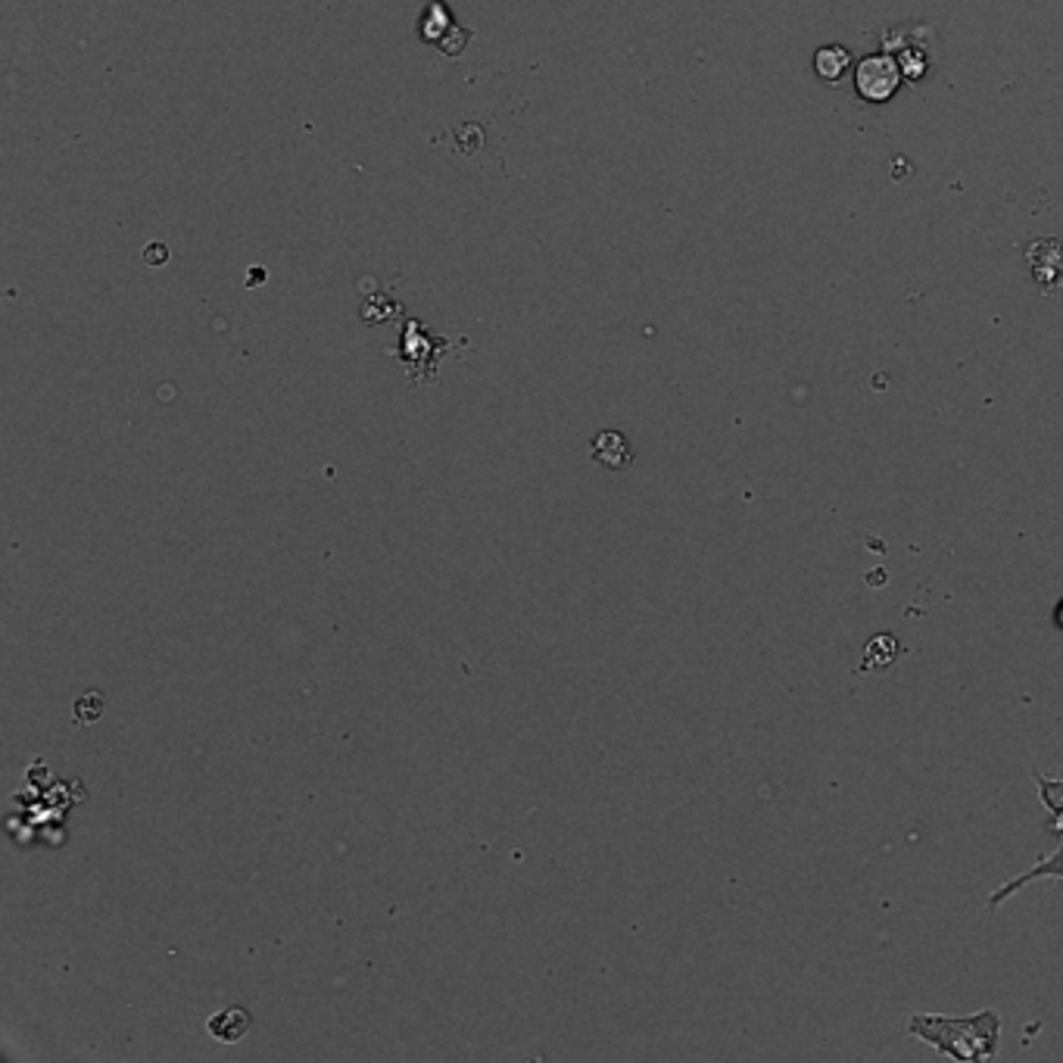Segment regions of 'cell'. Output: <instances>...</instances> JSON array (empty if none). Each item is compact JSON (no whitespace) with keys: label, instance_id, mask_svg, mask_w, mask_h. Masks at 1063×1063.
Listing matches in <instances>:
<instances>
[{"label":"cell","instance_id":"1","mask_svg":"<svg viewBox=\"0 0 1063 1063\" xmlns=\"http://www.w3.org/2000/svg\"><path fill=\"white\" fill-rule=\"evenodd\" d=\"M1001 1020L992 1011L967 1016V1020H948V1016H911V1032L921 1035L923 1042L936 1045L938 1051L952 1054L957 1061H992L999 1045Z\"/></svg>","mask_w":1063,"mask_h":1063},{"label":"cell","instance_id":"2","mask_svg":"<svg viewBox=\"0 0 1063 1063\" xmlns=\"http://www.w3.org/2000/svg\"><path fill=\"white\" fill-rule=\"evenodd\" d=\"M1035 783L1042 786V802H1045L1047 808L1054 811V817H1051V824H1047V826L1061 829V836H1063V779H1047L1045 774H1035ZM1035 876H1057V880H1061V876H1063V840H1061V848H1057L1054 855L1045 857L1042 864H1035V867L1023 873V876H1016V880H1011V883H1004V886H1001V890L995 892L992 898H989V907L995 911V907H999L1001 902L1007 898V895H1014L1016 890H1023V886H1026V883H1032Z\"/></svg>","mask_w":1063,"mask_h":1063},{"label":"cell","instance_id":"3","mask_svg":"<svg viewBox=\"0 0 1063 1063\" xmlns=\"http://www.w3.org/2000/svg\"><path fill=\"white\" fill-rule=\"evenodd\" d=\"M902 81H905V72H902V66H898V60H895L892 53L864 57L855 69V91L857 97L867 100V103H886V100H892V97L898 95Z\"/></svg>","mask_w":1063,"mask_h":1063},{"label":"cell","instance_id":"4","mask_svg":"<svg viewBox=\"0 0 1063 1063\" xmlns=\"http://www.w3.org/2000/svg\"><path fill=\"white\" fill-rule=\"evenodd\" d=\"M593 459L605 465V468H612V471H620V468H627V465L634 461V449H630L624 434H618V430H603V434L593 440Z\"/></svg>","mask_w":1063,"mask_h":1063},{"label":"cell","instance_id":"5","mask_svg":"<svg viewBox=\"0 0 1063 1063\" xmlns=\"http://www.w3.org/2000/svg\"><path fill=\"white\" fill-rule=\"evenodd\" d=\"M207 1030L209 1035L219 1039V1042H238V1039H244V1032L250 1030V1011H244V1007L219 1011V1014L207 1023Z\"/></svg>","mask_w":1063,"mask_h":1063},{"label":"cell","instance_id":"6","mask_svg":"<svg viewBox=\"0 0 1063 1063\" xmlns=\"http://www.w3.org/2000/svg\"><path fill=\"white\" fill-rule=\"evenodd\" d=\"M848 66H852V53L840 48V44H829V48H821L814 53V72L826 85H840L842 76L848 72Z\"/></svg>","mask_w":1063,"mask_h":1063},{"label":"cell","instance_id":"7","mask_svg":"<svg viewBox=\"0 0 1063 1063\" xmlns=\"http://www.w3.org/2000/svg\"><path fill=\"white\" fill-rule=\"evenodd\" d=\"M895 655H898V646H895V636L883 634V636H873L871 646L864 649V670H883V667H890L895 662Z\"/></svg>","mask_w":1063,"mask_h":1063},{"label":"cell","instance_id":"8","mask_svg":"<svg viewBox=\"0 0 1063 1063\" xmlns=\"http://www.w3.org/2000/svg\"><path fill=\"white\" fill-rule=\"evenodd\" d=\"M1057 624L1063 627V605H1057Z\"/></svg>","mask_w":1063,"mask_h":1063}]
</instances>
